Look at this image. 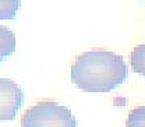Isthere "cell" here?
Here are the masks:
<instances>
[{
  "mask_svg": "<svg viewBox=\"0 0 145 127\" xmlns=\"http://www.w3.org/2000/svg\"><path fill=\"white\" fill-rule=\"evenodd\" d=\"M128 69L120 54L95 49L78 54L71 64V81L85 92H109L127 80Z\"/></svg>",
  "mask_w": 145,
  "mask_h": 127,
  "instance_id": "obj_1",
  "label": "cell"
},
{
  "mask_svg": "<svg viewBox=\"0 0 145 127\" xmlns=\"http://www.w3.org/2000/svg\"><path fill=\"white\" fill-rule=\"evenodd\" d=\"M21 127H77V119L69 108L54 101H40L22 115Z\"/></svg>",
  "mask_w": 145,
  "mask_h": 127,
  "instance_id": "obj_2",
  "label": "cell"
},
{
  "mask_svg": "<svg viewBox=\"0 0 145 127\" xmlns=\"http://www.w3.org/2000/svg\"><path fill=\"white\" fill-rule=\"evenodd\" d=\"M24 102V92L17 82L0 78V122L13 120Z\"/></svg>",
  "mask_w": 145,
  "mask_h": 127,
  "instance_id": "obj_3",
  "label": "cell"
},
{
  "mask_svg": "<svg viewBox=\"0 0 145 127\" xmlns=\"http://www.w3.org/2000/svg\"><path fill=\"white\" fill-rule=\"evenodd\" d=\"M16 52V34L7 28L0 25V63Z\"/></svg>",
  "mask_w": 145,
  "mask_h": 127,
  "instance_id": "obj_4",
  "label": "cell"
},
{
  "mask_svg": "<svg viewBox=\"0 0 145 127\" xmlns=\"http://www.w3.org/2000/svg\"><path fill=\"white\" fill-rule=\"evenodd\" d=\"M130 63L131 69L137 74L145 77V43L137 45L130 53Z\"/></svg>",
  "mask_w": 145,
  "mask_h": 127,
  "instance_id": "obj_5",
  "label": "cell"
},
{
  "mask_svg": "<svg viewBox=\"0 0 145 127\" xmlns=\"http://www.w3.org/2000/svg\"><path fill=\"white\" fill-rule=\"evenodd\" d=\"M20 9V0H0V20H14Z\"/></svg>",
  "mask_w": 145,
  "mask_h": 127,
  "instance_id": "obj_6",
  "label": "cell"
},
{
  "mask_svg": "<svg viewBox=\"0 0 145 127\" xmlns=\"http://www.w3.org/2000/svg\"><path fill=\"white\" fill-rule=\"evenodd\" d=\"M126 127H145V106H137L128 113Z\"/></svg>",
  "mask_w": 145,
  "mask_h": 127,
  "instance_id": "obj_7",
  "label": "cell"
}]
</instances>
